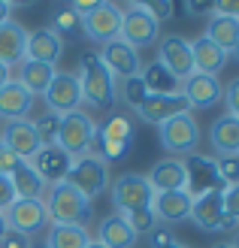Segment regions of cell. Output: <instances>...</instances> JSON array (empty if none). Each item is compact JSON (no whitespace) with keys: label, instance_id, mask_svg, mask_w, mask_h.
<instances>
[{"label":"cell","instance_id":"cell-5","mask_svg":"<svg viewBox=\"0 0 239 248\" xmlns=\"http://www.w3.org/2000/svg\"><path fill=\"white\" fill-rule=\"evenodd\" d=\"M118 40H124L130 48H148L160 40V24L152 18V12L145 9V3H127V9H121V31Z\"/></svg>","mask_w":239,"mask_h":248},{"label":"cell","instance_id":"cell-12","mask_svg":"<svg viewBox=\"0 0 239 248\" xmlns=\"http://www.w3.org/2000/svg\"><path fill=\"white\" fill-rule=\"evenodd\" d=\"M158 64H163L179 82H185L194 73V58H191V43L179 33H167L158 40Z\"/></svg>","mask_w":239,"mask_h":248},{"label":"cell","instance_id":"cell-6","mask_svg":"<svg viewBox=\"0 0 239 248\" xmlns=\"http://www.w3.org/2000/svg\"><path fill=\"white\" fill-rule=\"evenodd\" d=\"M158 140L163 145V152L188 157V155H194L197 145H200V124L191 112L173 115V118L158 124Z\"/></svg>","mask_w":239,"mask_h":248},{"label":"cell","instance_id":"cell-9","mask_svg":"<svg viewBox=\"0 0 239 248\" xmlns=\"http://www.w3.org/2000/svg\"><path fill=\"white\" fill-rule=\"evenodd\" d=\"M118 31H121V6L109 3V0H97L82 16V36L91 43L106 46L118 40Z\"/></svg>","mask_w":239,"mask_h":248},{"label":"cell","instance_id":"cell-42","mask_svg":"<svg viewBox=\"0 0 239 248\" xmlns=\"http://www.w3.org/2000/svg\"><path fill=\"white\" fill-rule=\"evenodd\" d=\"M31 236H24V233L18 230H6L3 233V239H0V248H31Z\"/></svg>","mask_w":239,"mask_h":248},{"label":"cell","instance_id":"cell-17","mask_svg":"<svg viewBox=\"0 0 239 248\" xmlns=\"http://www.w3.org/2000/svg\"><path fill=\"white\" fill-rule=\"evenodd\" d=\"M179 94L188 100V106H197V109H209L221 100V82L218 76H203V73H191L182 85H179Z\"/></svg>","mask_w":239,"mask_h":248},{"label":"cell","instance_id":"cell-1","mask_svg":"<svg viewBox=\"0 0 239 248\" xmlns=\"http://www.w3.org/2000/svg\"><path fill=\"white\" fill-rule=\"evenodd\" d=\"M48 224H79L88 227L94 218V203L82 197L70 182H52L43 197Z\"/></svg>","mask_w":239,"mask_h":248},{"label":"cell","instance_id":"cell-44","mask_svg":"<svg viewBox=\"0 0 239 248\" xmlns=\"http://www.w3.org/2000/svg\"><path fill=\"white\" fill-rule=\"evenodd\" d=\"M12 200H16V188H12L9 176H0V212H6Z\"/></svg>","mask_w":239,"mask_h":248},{"label":"cell","instance_id":"cell-4","mask_svg":"<svg viewBox=\"0 0 239 248\" xmlns=\"http://www.w3.org/2000/svg\"><path fill=\"white\" fill-rule=\"evenodd\" d=\"M64 182H70L82 197L94 200V197H100L103 191H109V164L100 160L97 155H91V152L82 155V157H73Z\"/></svg>","mask_w":239,"mask_h":248},{"label":"cell","instance_id":"cell-34","mask_svg":"<svg viewBox=\"0 0 239 248\" xmlns=\"http://www.w3.org/2000/svg\"><path fill=\"white\" fill-rule=\"evenodd\" d=\"M115 97H121V100L136 112V109L143 106V100L148 97V91H145V85H143L140 76H130V79H121V82L115 85Z\"/></svg>","mask_w":239,"mask_h":248},{"label":"cell","instance_id":"cell-8","mask_svg":"<svg viewBox=\"0 0 239 248\" xmlns=\"http://www.w3.org/2000/svg\"><path fill=\"white\" fill-rule=\"evenodd\" d=\"M182 164H185V191L191 194V200H194V197H203V194H212V191H224V188H227L212 155L194 152V155H188Z\"/></svg>","mask_w":239,"mask_h":248},{"label":"cell","instance_id":"cell-25","mask_svg":"<svg viewBox=\"0 0 239 248\" xmlns=\"http://www.w3.org/2000/svg\"><path fill=\"white\" fill-rule=\"evenodd\" d=\"M191 58H194V73H203V76H218L227 67V52H221L209 36H197L191 43Z\"/></svg>","mask_w":239,"mask_h":248},{"label":"cell","instance_id":"cell-11","mask_svg":"<svg viewBox=\"0 0 239 248\" xmlns=\"http://www.w3.org/2000/svg\"><path fill=\"white\" fill-rule=\"evenodd\" d=\"M194 227L206 230V233H224L233 227V221L224 212V200H221V191H212L203 197H194L191 203V215H188Z\"/></svg>","mask_w":239,"mask_h":248},{"label":"cell","instance_id":"cell-39","mask_svg":"<svg viewBox=\"0 0 239 248\" xmlns=\"http://www.w3.org/2000/svg\"><path fill=\"white\" fill-rule=\"evenodd\" d=\"M221 200H224V212H227V218L239 221V185H230V188H224L221 191Z\"/></svg>","mask_w":239,"mask_h":248},{"label":"cell","instance_id":"cell-48","mask_svg":"<svg viewBox=\"0 0 239 248\" xmlns=\"http://www.w3.org/2000/svg\"><path fill=\"white\" fill-rule=\"evenodd\" d=\"M6 82H12V76H9V67H6V64H0V88H3Z\"/></svg>","mask_w":239,"mask_h":248},{"label":"cell","instance_id":"cell-50","mask_svg":"<svg viewBox=\"0 0 239 248\" xmlns=\"http://www.w3.org/2000/svg\"><path fill=\"white\" fill-rule=\"evenodd\" d=\"M227 58H233V61H236V64H239V46H236V48H233V52H230V55H227Z\"/></svg>","mask_w":239,"mask_h":248},{"label":"cell","instance_id":"cell-19","mask_svg":"<svg viewBox=\"0 0 239 248\" xmlns=\"http://www.w3.org/2000/svg\"><path fill=\"white\" fill-rule=\"evenodd\" d=\"M28 164L40 172L46 185H52V182H64V179H67L73 157H70L67 152H61L58 145H40V152H36Z\"/></svg>","mask_w":239,"mask_h":248},{"label":"cell","instance_id":"cell-10","mask_svg":"<svg viewBox=\"0 0 239 248\" xmlns=\"http://www.w3.org/2000/svg\"><path fill=\"white\" fill-rule=\"evenodd\" d=\"M133 142V124L127 115H112L103 127H97V136H94V145H97V157L100 160H121L127 155V148Z\"/></svg>","mask_w":239,"mask_h":248},{"label":"cell","instance_id":"cell-45","mask_svg":"<svg viewBox=\"0 0 239 248\" xmlns=\"http://www.w3.org/2000/svg\"><path fill=\"white\" fill-rule=\"evenodd\" d=\"M212 12H215V16H227V18L239 21V0H218V3H212Z\"/></svg>","mask_w":239,"mask_h":248},{"label":"cell","instance_id":"cell-16","mask_svg":"<svg viewBox=\"0 0 239 248\" xmlns=\"http://www.w3.org/2000/svg\"><path fill=\"white\" fill-rule=\"evenodd\" d=\"M0 142H3L18 160H31L36 152H40V145H43V142H40V133H36V127H33V121H31V118L6 121Z\"/></svg>","mask_w":239,"mask_h":248},{"label":"cell","instance_id":"cell-23","mask_svg":"<svg viewBox=\"0 0 239 248\" xmlns=\"http://www.w3.org/2000/svg\"><path fill=\"white\" fill-rule=\"evenodd\" d=\"M209 145L218 157H227V155H239V118L233 115H218L209 127Z\"/></svg>","mask_w":239,"mask_h":248},{"label":"cell","instance_id":"cell-20","mask_svg":"<svg viewBox=\"0 0 239 248\" xmlns=\"http://www.w3.org/2000/svg\"><path fill=\"white\" fill-rule=\"evenodd\" d=\"M188 109L191 106H188V100L182 94H148L143 100V106L136 109V115L143 121H148V124H160V121H167L173 115L188 112Z\"/></svg>","mask_w":239,"mask_h":248},{"label":"cell","instance_id":"cell-29","mask_svg":"<svg viewBox=\"0 0 239 248\" xmlns=\"http://www.w3.org/2000/svg\"><path fill=\"white\" fill-rule=\"evenodd\" d=\"M9 182H12V188H16V197H18V200H43V197H46V188H48V185L43 182V176L28 164V160H21L18 170L9 176Z\"/></svg>","mask_w":239,"mask_h":248},{"label":"cell","instance_id":"cell-7","mask_svg":"<svg viewBox=\"0 0 239 248\" xmlns=\"http://www.w3.org/2000/svg\"><path fill=\"white\" fill-rule=\"evenodd\" d=\"M109 197H112V206L115 212L127 215V212H136V209H148L152 206V185H148L145 176L140 172H124L115 182H109Z\"/></svg>","mask_w":239,"mask_h":248},{"label":"cell","instance_id":"cell-21","mask_svg":"<svg viewBox=\"0 0 239 248\" xmlns=\"http://www.w3.org/2000/svg\"><path fill=\"white\" fill-rule=\"evenodd\" d=\"M64 55V40L55 31H28V43H24V58L28 61H43V64H58Z\"/></svg>","mask_w":239,"mask_h":248},{"label":"cell","instance_id":"cell-15","mask_svg":"<svg viewBox=\"0 0 239 248\" xmlns=\"http://www.w3.org/2000/svg\"><path fill=\"white\" fill-rule=\"evenodd\" d=\"M100 61L106 64V70L112 73V79H130V76H140L143 70V61L140 52L130 48L124 40H112L100 48Z\"/></svg>","mask_w":239,"mask_h":248},{"label":"cell","instance_id":"cell-54","mask_svg":"<svg viewBox=\"0 0 239 248\" xmlns=\"http://www.w3.org/2000/svg\"><path fill=\"white\" fill-rule=\"evenodd\" d=\"M31 248H46V242H43V245H31Z\"/></svg>","mask_w":239,"mask_h":248},{"label":"cell","instance_id":"cell-24","mask_svg":"<svg viewBox=\"0 0 239 248\" xmlns=\"http://www.w3.org/2000/svg\"><path fill=\"white\" fill-rule=\"evenodd\" d=\"M148 185L155 194H167V191H185V164L179 157H163L152 167L148 172Z\"/></svg>","mask_w":239,"mask_h":248},{"label":"cell","instance_id":"cell-31","mask_svg":"<svg viewBox=\"0 0 239 248\" xmlns=\"http://www.w3.org/2000/svg\"><path fill=\"white\" fill-rule=\"evenodd\" d=\"M88 242L91 233L79 224H48L46 230V248H85Z\"/></svg>","mask_w":239,"mask_h":248},{"label":"cell","instance_id":"cell-30","mask_svg":"<svg viewBox=\"0 0 239 248\" xmlns=\"http://www.w3.org/2000/svg\"><path fill=\"white\" fill-rule=\"evenodd\" d=\"M203 36H209L212 43H215L221 52H233V48L239 46V21L236 18H227V16H215L212 12V18H209V24H206V33Z\"/></svg>","mask_w":239,"mask_h":248},{"label":"cell","instance_id":"cell-38","mask_svg":"<svg viewBox=\"0 0 239 248\" xmlns=\"http://www.w3.org/2000/svg\"><path fill=\"white\" fill-rule=\"evenodd\" d=\"M148 245H152V248H191V245L179 242L167 227H160V224H158L152 233H148Z\"/></svg>","mask_w":239,"mask_h":248},{"label":"cell","instance_id":"cell-26","mask_svg":"<svg viewBox=\"0 0 239 248\" xmlns=\"http://www.w3.org/2000/svg\"><path fill=\"white\" fill-rule=\"evenodd\" d=\"M55 67L52 64H43V61H28L24 58L21 64H18V85L24 91H28L31 97H43L46 91H48V85H52V79H55Z\"/></svg>","mask_w":239,"mask_h":248},{"label":"cell","instance_id":"cell-40","mask_svg":"<svg viewBox=\"0 0 239 248\" xmlns=\"http://www.w3.org/2000/svg\"><path fill=\"white\" fill-rule=\"evenodd\" d=\"M221 100H224V106H227V115L239 118V79H230V82H227V88H224Z\"/></svg>","mask_w":239,"mask_h":248},{"label":"cell","instance_id":"cell-2","mask_svg":"<svg viewBox=\"0 0 239 248\" xmlns=\"http://www.w3.org/2000/svg\"><path fill=\"white\" fill-rule=\"evenodd\" d=\"M79 91H82V103L94 106V109H106L115 103V79L106 70V64L100 61V55H82L79 58Z\"/></svg>","mask_w":239,"mask_h":248},{"label":"cell","instance_id":"cell-14","mask_svg":"<svg viewBox=\"0 0 239 248\" xmlns=\"http://www.w3.org/2000/svg\"><path fill=\"white\" fill-rule=\"evenodd\" d=\"M43 100L48 103V112L55 115H67V112H76L79 103H82V91H79V79L76 73H55L48 91L43 94Z\"/></svg>","mask_w":239,"mask_h":248},{"label":"cell","instance_id":"cell-28","mask_svg":"<svg viewBox=\"0 0 239 248\" xmlns=\"http://www.w3.org/2000/svg\"><path fill=\"white\" fill-rule=\"evenodd\" d=\"M24 43H28V31L18 21H3L0 24V64H21L24 61Z\"/></svg>","mask_w":239,"mask_h":248},{"label":"cell","instance_id":"cell-13","mask_svg":"<svg viewBox=\"0 0 239 248\" xmlns=\"http://www.w3.org/2000/svg\"><path fill=\"white\" fill-rule=\"evenodd\" d=\"M6 218V227L9 230H18L24 236H33L40 230H48V215H46V206L43 200H12V206L3 212Z\"/></svg>","mask_w":239,"mask_h":248},{"label":"cell","instance_id":"cell-51","mask_svg":"<svg viewBox=\"0 0 239 248\" xmlns=\"http://www.w3.org/2000/svg\"><path fill=\"white\" fill-rule=\"evenodd\" d=\"M85 248H103V245H100V242H97V239H91V242H88V245H85Z\"/></svg>","mask_w":239,"mask_h":248},{"label":"cell","instance_id":"cell-43","mask_svg":"<svg viewBox=\"0 0 239 248\" xmlns=\"http://www.w3.org/2000/svg\"><path fill=\"white\" fill-rule=\"evenodd\" d=\"M18 164H21V160L9 152L3 142H0V176H12V172L18 170Z\"/></svg>","mask_w":239,"mask_h":248},{"label":"cell","instance_id":"cell-52","mask_svg":"<svg viewBox=\"0 0 239 248\" xmlns=\"http://www.w3.org/2000/svg\"><path fill=\"white\" fill-rule=\"evenodd\" d=\"M230 248H239V230H236V239H233V245Z\"/></svg>","mask_w":239,"mask_h":248},{"label":"cell","instance_id":"cell-41","mask_svg":"<svg viewBox=\"0 0 239 248\" xmlns=\"http://www.w3.org/2000/svg\"><path fill=\"white\" fill-rule=\"evenodd\" d=\"M145 9L152 12V18L160 24V21H170V18H173L175 3H173V0H155V3H145Z\"/></svg>","mask_w":239,"mask_h":248},{"label":"cell","instance_id":"cell-53","mask_svg":"<svg viewBox=\"0 0 239 248\" xmlns=\"http://www.w3.org/2000/svg\"><path fill=\"white\" fill-rule=\"evenodd\" d=\"M215 248H230V245H227V242H221V245H215Z\"/></svg>","mask_w":239,"mask_h":248},{"label":"cell","instance_id":"cell-47","mask_svg":"<svg viewBox=\"0 0 239 248\" xmlns=\"http://www.w3.org/2000/svg\"><path fill=\"white\" fill-rule=\"evenodd\" d=\"M12 6H16V3H9V0H0V24H3V21H9V16H12Z\"/></svg>","mask_w":239,"mask_h":248},{"label":"cell","instance_id":"cell-46","mask_svg":"<svg viewBox=\"0 0 239 248\" xmlns=\"http://www.w3.org/2000/svg\"><path fill=\"white\" fill-rule=\"evenodd\" d=\"M185 12L188 16H212V3H206V0H191V3H185Z\"/></svg>","mask_w":239,"mask_h":248},{"label":"cell","instance_id":"cell-35","mask_svg":"<svg viewBox=\"0 0 239 248\" xmlns=\"http://www.w3.org/2000/svg\"><path fill=\"white\" fill-rule=\"evenodd\" d=\"M124 218H127V224L133 227L136 236H148V233L158 227V218L152 212V206H148V209H136V212H127Z\"/></svg>","mask_w":239,"mask_h":248},{"label":"cell","instance_id":"cell-22","mask_svg":"<svg viewBox=\"0 0 239 248\" xmlns=\"http://www.w3.org/2000/svg\"><path fill=\"white\" fill-rule=\"evenodd\" d=\"M136 239L140 236L133 233V227L127 224V218H124L121 212L106 215L103 221H100V227H97V242L103 248H133Z\"/></svg>","mask_w":239,"mask_h":248},{"label":"cell","instance_id":"cell-18","mask_svg":"<svg viewBox=\"0 0 239 248\" xmlns=\"http://www.w3.org/2000/svg\"><path fill=\"white\" fill-rule=\"evenodd\" d=\"M191 194L188 191H167V194H155L152 197V212L158 218V224H182L191 215Z\"/></svg>","mask_w":239,"mask_h":248},{"label":"cell","instance_id":"cell-36","mask_svg":"<svg viewBox=\"0 0 239 248\" xmlns=\"http://www.w3.org/2000/svg\"><path fill=\"white\" fill-rule=\"evenodd\" d=\"M58 121H61V115H55V112H46V115H40V118L33 121V127H36V133H40V142L43 145H55Z\"/></svg>","mask_w":239,"mask_h":248},{"label":"cell","instance_id":"cell-3","mask_svg":"<svg viewBox=\"0 0 239 248\" xmlns=\"http://www.w3.org/2000/svg\"><path fill=\"white\" fill-rule=\"evenodd\" d=\"M94 136H97V124L91 121V115H88V112L76 109V112L61 115L55 145L61 148V152H67L70 157H82V155L91 152Z\"/></svg>","mask_w":239,"mask_h":248},{"label":"cell","instance_id":"cell-49","mask_svg":"<svg viewBox=\"0 0 239 248\" xmlns=\"http://www.w3.org/2000/svg\"><path fill=\"white\" fill-rule=\"evenodd\" d=\"M6 230H9V227H6V218H3V212H0V239H3Z\"/></svg>","mask_w":239,"mask_h":248},{"label":"cell","instance_id":"cell-33","mask_svg":"<svg viewBox=\"0 0 239 248\" xmlns=\"http://www.w3.org/2000/svg\"><path fill=\"white\" fill-rule=\"evenodd\" d=\"M48 31H55L58 36H79L82 33V16L70 3L58 6L52 12V28H48Z\"/></svg>","mask_w":239,"mask_h":248},{"label":"cell","instance_id":"cell-32","mask_svg":"<svg viewBox=\"0 0 239 248\" xmlns=\"http://www.w3.org/2000/svg\"><path fill=\"white\" fill-rule=\"evenodd\" d=\"M140 79H143L148 94H179V85H182L167 67L158 64V61H152V64H145L140 70Z\"/></svg>","mask_w":239,"mask_h":248},{"label":"cell","instance_id":"cell-37","mask_svg":"<svg viewBox=\"0 0 239 248\" xmlns=\"http://www.w3.org/2000/svg\"><path fill=\"white\" fill-rule=\"evenodd\" d=\"M215 164H218V172H221V179L224 185H239V155H227V157H215Z\"/></svg>","mask_w":239,"mask_h":248},{"label":"cell","instance_id":"cell-27","mask_svg":"<svg viewBox=\"0 0 239 248\" xmlns=\"http://www.w3.org/2000/svg\"><path fill=\"white\" fill-rule=\"evenodd\" d=\"M31 109H33V97L24 91L16 79L6 82L3 88H0V118H6V121H21V118L31 115Z\"/></svg>","mask_w":239,"mask_h":248}]
</instances>
